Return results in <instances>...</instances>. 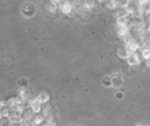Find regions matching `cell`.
I'll return each instance as SVG.
<instances>
[{"label": "cell", "instance_id": "4", "mask_svg": "<svg viewBox=\"0 0 150 126\" xmlns=\"http://www.w3.org/2000/svg\"><path fill=\"white\" fill-rule=\"evenodd\" d=\"M128 51H127V49L124 48V47H121V48H118L117 49V56L120 57V58H122V60H125L127 58V56H128Z\"/></svg>", "mask_w": 150, "mask_h": 126}, {"label": "cell", "instance_id": "3", "mask_svg": "<svg viewBox=\"0 0 150 126\" xmlns=\"http://www.w3.org/2000/svg\"><path fill=\"white\" fill-rule=\"evenodd\" d=\"M125 60H127V62H128L129 65H136V64L139 63V58H138V55H137L136 52H130V54H128V56H127Z\"/></svg>", "mask_w": 150, "mask_h": 126}, {"label": "cell", "instance_id": "2", "mask_svg": "<svg viewBox=\"0 0 150 126\" xmlns=\"http://www.w3.org/2000/svg\"><path fill=\"white\" fill-rule=\"evenodd\" d=\"M57 7L60 8V10L63 13V14H70L73 12V4L69 1V0H63L61 1Z\"/></svg>", "mask_w": 150, "mask_h": 126}, {"label": "cell", "instance_id": "1", "mask_svg": "<svg viewBox=\"0 0 150 126\" xmlns=\"http://www.w3.org/2000/svg\"><path fill=\"white\" fill-rule=\"evenodd\" d=\"M124 48L127 49V51L130 54V52H136L137 49H139V43L135 40V38H129L128 41H125V46Z\"/></svg>", "mask_w": 150, "mask_h": 126}, {"label": "cell", "instance_id": "6", "mask_svg": "<svg viewBox=\"0 0 150 126\" xmlns=\"http://www.w3.org/2000/svg\"><path fill=\"white\" fill-rule=\"evenodd\" d=\"M83 2H82V6L86 8V9H90V8H93L94 7V5H95V0H82Z\"/></svg>", "mask_w": 150, "mask_h": 126}, {"label": "cell", "instance_id": "8", "mask_svg": "<svg viewBox=\"0 0 150 126\" xmlns=\"http://www.w3.org/2000/svg\"><path fill=\"white\" fill-rule=\"evenodd\" d=\"M145 64H146V66L150 68V58H146V60H145Z\"/></svg>", "mask_w": 150, "mask_h": 126}, {"label": "cell", "instance_id": "7", "mask_svg": "<svg viewBox=\"0 0 150 126\" xmlns=\"http://www.w3.org/2000/svg\"><path fill=\"white\" fill-rule=\"evenodd\" d=\"M142 56H143V58H150V48H148V47H145V48H143L142 49Z\"/></svg>", "mask_w": 150, "mask_h": 126}, {"label": "cell", "instance_id": "5", "mask_svg": "<svg viewBox=\"0 0 150 126\" xmlns=\"http://www.w3.org/2000/svg\"><path fill=\"white\" fill-rule=\"evenodd\" d=\"M46 9H47V12H49V13L54 14V13H56V12H57V5L52 4V2L49 1V2L46 5Z\"/></svg>", "mask_w": 150, "mask_h": 126}]
</instances>
